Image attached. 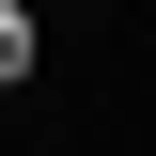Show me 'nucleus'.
Segmentation results:
<instances>
[{
    "label": "nucleus",
    "mask_w": 156,
    "mask_h": 156,
    "mask_svg": "<svg viewBox=\"0 0 156 156\" xmlns=\"http://www.w3.org/2000/svg\"><path fill=\"white\" fill-rule=\"evenodd\" d=\"M16 78H31V16L0 0V94H16Z\"/></svg>",
    "instance_id": "1"
}]
</instances>
